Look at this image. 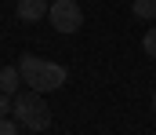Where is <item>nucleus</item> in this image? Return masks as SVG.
Segmentation results:
<instances>
[{
    "label": "nucleus",
    "instance_id": "9d476101",
    "mask_svg": "<svg viewBox=\"0 0 156 135\" xmlns=\"http://www.w3.org/2000/svg\"><path fill=\"white\" fill-rule=\"evenodd\" d=\"M153 110H156V95H153Z\"/></svg>",
    "mask_w": 156,
    "mask_h": 135
},
{
    "label": "nucleus",
    "instance_id": "7ed1b4c3",
    "mask_svg": "<svg viewBox=\"0 0 156 135\" xmlns=\"http://www.w3.org/2000/svg\"><path fill=\"white\" fill-rule=\"evenodd\" d=\"M47 18H51V26L58 33H76L80 26H83V7H80L76 0H55L51 11H47Z\"/></svg>",
    "mask_w": 156,
    "mask_h": 135
},
{
    "label": "nucleus",
    "instance_id": "6e6552de",
    "mask_svg": "<svg viewBox=\"0 0 156 135\" xmlns=\"http://www.w3.org/2000/svg\"><path fill=\"white\" fill-rule=\"evenodd\" d=\"M15 110V95H7V91H0V117H7Z\"/></svg>",
    "mask_w": 156,
    "mask_h": 135
},
{
    "label": "nucleus",
    "instance_id": "423d86ee",
    "mask_svg": "<svg viewBox=\"0 0 156 135\" xmlns=\"http://www.w3.org/2000/svg\"><path fill=\"white\" fill-rule=\"evenodd\" d=\"M131 11H134V18H142V22H156V0H134Z\"/></svg>",
    "mask_w": 156,
    "mask_h": 135
},
{
    "label": "nucleus",
    "instance_id": "f257e3e1",
    "mask_svg": "<svg viewBox=\"0 0 156 135\" xmlns=\"http://www.w3.org/2000/svg\"><path fill=\"white\" fill-rule=\"evenodd\" d=\"M18 69H22V81H26L33 91H40V95L58 91L66 81H69V73H66L58 62L40 58V55H22V58H18Z\"/></svg>",
    "mask_w": 156,
    "mask_h": 135
},
{
    "label": "nucleus",
    "instance_id": "0eeeda50",
    "mask_svg": "<svg viewBox=\"0 0 156 135\" xmlns=\"http://www.w3.org/2000/svg\"><path fill=\"white\" fill-rule=\"evenodd\" d=\"M142 47H145V55H149V58H156V26L142 37Z\"/></svg>",
    "mask_w": 156,
    "mask_h": 135
},
{
    "label": "nucleus",
    "instance_id": "f03ea898",
    "mask_svg": "<svg viewBox=\"0 0 156 135\" xmlns=\"http://www.w3.org/2000/svg\"><path fill=\"white\" fill-rule=\"evenodd\" d=\"M15 121L29 132H47L51 128V106L40 99V91H26V95H15Z\"/></svg>",
    "mask_w": 156,
    "mask_h": 135
},
{
    "label": "nucleus",
    "instance_id": "39448f33",
    "mask_svg": "<svg viewBox=\"0 0 156 135\" xmlns=\"http://www.w3.org/2000/svg\"><path fill=\"white\" fill-rule=\"evenodd\" d=\"M18 84H26V81H22V69H18V66H4V69H0V91L15 95Z\"/></svg>",
    "mask_w": 156,
    "mask_h": 135
},
{
    "label": "nucleus",
    "instance_id": "20e7f679",
    "mask_svg": "<svg viewBox=\"0 0 156 135\" xmlns=\"http://www.w3.org/2000/svg\"><path fill=\"white\" fill-rule=\"evenodd\" d=\"M15 11H18V18H22V22H40V18L51 11V4H47V0H18V7H15Z\"/></svg>",
    "mask_w": 156,
    "mask_h": 135
},
{
    "label": "nucleus",
    "instance_id": "1a4fd4ad",
    "mask_svg": "<svg viewBox=\"0 0 156 135\" xmlns=\"http://www.w3.org/2000/svg\"><path fill=\"white\" fill-rule=\"evenodd\" d=\"M18 121H7V117H0V135H18Z\"/></svg>",
    "mask_w": 156,
    "mask_h": 135
}]
</instances>
